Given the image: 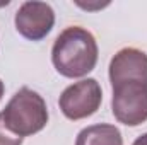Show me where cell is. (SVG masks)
<instances>
[{"instance_id": "2", "label": "cell", "mask_w": 147, "mask_h": 145, "mask_svg": "<svg viewBox=\"0 0 147 145\" xmlns=\"http://www.w3.org/2000/svg\"><path fill=\"white\" fill-rule=\"evenodd\" d=\"M5 126L17 137H29L41 132L48 123L45 99L29 87L19 89L2 111Z\"/></svg>"}, {"instance_id": "1", "label": "cell", "mask_w": 147, "mask_h": 145, "mask_svg": "<svg viewBox=\"0 0 147 145\" xmlns=\"http://www.w3.org/2000/svg\"><path fill=\"white\" fill-rule=\"evenodd\" d=\"M98 43L87 29L70 26L55 39L51 62L60 75L67 79H79L94 70L98 63Z\"/></svg>"}, {"instance_id": "6", "label": "cell", "mask_w": 147, "mask_h": 145, "mask_svg": "<svg viewBox=\"0 0 147 145\" xmlns=\"http://www.w3.org/2000/svg\"><path fill=\"white\" fill-rule=\"evenodd\" d=\"M111 87L121 84H144L147 85V53L137 48L120 50L110 62Z\"/></svg>"}, {"instance_id": "3", "label": "cell", "mask_w": 147, "mask_h": 145, "mask_svg": "<svg viewBox=\"0 0 147 145\" xmlns=\"http://www.w3.org/2000/svg\"><path fill=\"white\" fill-rule=\"evenodd\" d=\"M101 101H103V91L99 82L96 79H84L69 85L62 92L58 106L65 118L77 121L92 116L99 109Z\"/></svg>"}, {"instance_id": "8", "label": "cell", "mask_w": 147, "mask_h": 145, "mask_svg": "<svg viewBox=\"0 0 147 145\" xmlns=\"http://www.w3.org/2000/svg\"><path fill=\"white\" fill-rule=\"evenodd\" d=\"M22 144V138L14 135L3 123V118H2V113H0V145H21Z\"/></svg>"}, {"instance_id": "5", "label": "cell", "mask_w": 147, "mask_h": 145, "mask_svg": "<svg viewBox=\"0 0 147 145\" xmlns=\"http://www.w3.org/2000/svg\"><path fill=\"white\" fill-rule=\"evenodd\" d=\"M16 29L29 41H41L55 26V12L46 2H24L14 17Z\"/></svg>"}, {"instance_id": "4", "label": "cell", "mask_w": 147, "mask_h": 145, "mask_svg": "<svg viewBox=\"0 0 147 145\" xmlns=\"http://www.w3.org/2000/svg\"><path fill=\"white\" fill-rule=\"evenodd\" d=\"M111 111L127 126H139L147 121V85L121 84L113 87Z\"/></svg>"}, {"instance_id": "7", "label": "cell", "mask_w": 147, "mask_h": 145, "mask_svg": "<svg viewBox=\"0 0 147 145\" xmlns=\"http://www.w3.org/2000/svg\"><path fill=\"white\" fill-rule=\"evenodd\" d=\"M75 145H123V138L115 125L99 123L80 130Z\"/></svg>"}, {"instance_id": "10", "label": "cell", "mask_w": 147, "mask_h": 145, "mask_svg": "<svg viewBox=\"0 0 147 145\" xmlns=\"http://www.w3.org/2000/svg\"><path fill=\"white\" fill-rule=\"evenodd\" d=\"M3 91H5V87H3V82L0 80V99H2V96H3Z\"/></svg>"}, {"instance_id": "9", "label": "cell", "mask_w": 147, "mask_h": 145, "mask_svg": "<svg viewBox=\"0 0 147 145\" xmlns=\"http://www.w3.org/2000/svg\"><path fill=\"white\" fill-rule=\"evenodd\" d=\"M134 145H147V133H144V135H140L135 142H134Z\"/></svg>"}]
</instances>
